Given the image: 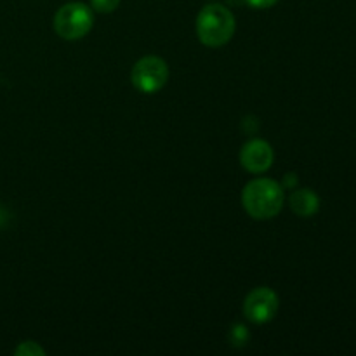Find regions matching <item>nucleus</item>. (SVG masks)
<instances>
[{"label": "nucleus", "instance_id": "nucleus-1", "mask_svg": "<svg viewBox=\"0 0 356 356\" xmlns=\"http://www.w3.org/2000/svg\"><path fill=\"white\" fill-rule=\"evenodd\" d=\"M284 186L273 179H254L243 188V209L254 219H271L284 207Z\"/></svg>", "mask_w": 356, "mask_h": 356}, {"label": "nucleus", "instance_id": "nucleus-2", "mask_svg": "<svg viewBox=\"0 0 356 356\" xmlns=\"http://www.w3.org/2000/svg\"><path fill=\"white\" fill-rule=\"evenodd\" d=\"M197 33L207 47H221L235 33V16L221 3L205 6L197 17Z\"/></svg>", "mask_w": 356, "mask_h": 356}, {"label": "nucleus", "instance_id": "nucleus-3", "mask_svg": "<svg viewBox=\"0 0 356 356\" xmlns=\"http://www.w3.org/2000/svg\"><path fill=\"white\" fill-rule=\"evenodd\" d=\"M94 24L92 10L80 2H70L59 7L54 16V30L65 40L86 37Z\"/></svg>", "mask_w": 356, "mask_h": 356}, {"label": "nucleus", "instance_id": "nucleus-4", "mask_svg": "<svg viewBox=\"0 0 356 356\" xmlns=\"http://www.w3.org/2000/svg\"><path fill=\"white\" fill-rule=\"evenodd\" d=\"M132 86L145 94H153L162 89L169 79V68L162 58L156 56H146L139 59L134 65L131 73Z\"/></svg>", "mask_w": 356, "mask_h": 356}, {"label": "nucleus", "instance_id": "nucleus-5", "mask_svg": "<svg viewBox=\"0 0 356 356\" xmlns=\"http://www.w3.org/2000/svg\"><path fill=\"white\" fill-rule=\"evenodd\" d=\"M278 296L271 289H254L243 302V313L254 323H266L277 315Z\"/></svg>", "mask_w": 356, "mask_h": 356}, {"label": "nucleus", "instance_id": "nucleus-6", "mask_svg": "<svg viewBox=\"0 0 356 356\" xmlns=\"http://www.w3.org/2000/svg\"><path fill=\"white\" fill-rule=\"evenodd\" d=\"M273 148L263 139H252L247 143L240 153V162L249 172L259 174L264 172L273 163Z\"/></svg>", "mask_w": 356, "mask_h": 356}, {"label": "nucleus", "instance_id": "nucleus-7", "mask_svg": "<svg viewBox=\"0 0 356 356\" xmlns=\"http://www.w3.org/2000/svg\"><path fill=\"white\" fill-rule=\"evenodd\" d=\"M291 207L301 218H312L316 214L320 209V198L315 191L302 188V190H296L291 195Z\"/></svg>", "mask_w": 356, "mask_h": 356}, {"label": "nucleus", "instance_id": "nucleus-8", "mask_svg": "<svg viewBox=\"0 0 356 356\" xmlns=\"http://www.w3.org/2000/svg\"><path fill=\"white\" fill-rule=\"evenodd\" d=\"M14 353L17 356H44L45 351L37 343H33V341H24V343H21L16 348Z\"/></svg>", "mask_w": 356, "mask_h": 356}, {"label": "nucleus", "instance_id": "nucleus-9", "mask_svg": "<svg viewBox=\"0 0 356 356\" xmlns=\"http://www.w3.org/2000/svg\"><path fill=\"white\" fill-rule=\"evenodd\" d=\"M229 337H232V344H235V346H243V344L249 341V332H247V329L243 325H235L232 327Z\"/></svg>", "mask_w": 356, "mask_h": 356}, {"label": "nucleus", "instance_id": "nucleus-10", "mask_svg": "<svg viewBox=\"0 0 356 356\" xmlns=\"http://www.w3.org/2000/svg\"><path fill=\"white\" fill-rule=\"evenodd\" d=\"M92 3V9L97 10V13H113L118 6H120V0H90Z\"/></svg>", "mask_w": 356, "mask_h": 356}, {"label": "nucleus", "instance_id": "nucleus-11", "mask_svg": "<svg viewBox=\"0 0 356 356\" xmlns=\"http://www.w3.org/2000/svg\"><path fill=\"white\" fill-rule=\"evenodd\" d=\"M245 2L254 9H268V7L275 6L278 0H245Z\"/></svg>", "mask_w": 356, "mask_h": 356}, {"label": "nucleus", "instance_id": "nucleus-12", "mask_svg": "<svg viewBox=\"0 0 356 356\" xmlns=\"http://www.w3.org/2000/svg\"><path fill=\"white\" fill-rule=\"evenodd\" d=\"M296 183H298V177H296V174H287V176H285V186L292 188V186H296Z\"/></svg>", "mask_w": 356, "mask_h": 356}, {"label": "nucleus", "instance_id": "nucleus-13", "mask_svg": "<svg viewBox=\"0 0 356 356\" xmlns=\"http://www.w3.org/2000/svg\"><path fill=\"white\" fill-rule=\"evenodd\" d=\"M2 218H3V216H2V214H0V222H2V221H3V219H2Z\"/></svg>", "mask_w": 356, "mask_h": 356}]
</instances>
